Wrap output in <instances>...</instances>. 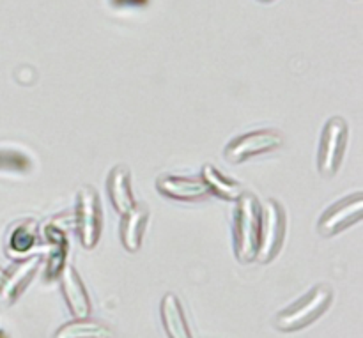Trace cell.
<instances>
[{"label": "cell", "instance_id": "obj_1", "mask_svg": "<svg viewBox=\"0 0 363 338\" xmlns=\"http://www.w3.org/2000/svg\"><path fill=\"white\" fill-rule=\"evenodd\" d=\"M234 254L240 262L255 261L261 232V204L254 193L243 191L236 201L233 220Z\"/></svg>", "mask_w": 363, "mask_h": 338}, {"label": "cell", "instance_id": "obj_2", "mask_svg": "<svg viewBox=\"0 0 363 338\" xmlns=\"http://www.w3.org/2000/svg\"><path fill=\"white\" fill-rule=\"evenodd\" d=\"M332 300V287L326 286V283H319L311 293L305 294L301 300H298L296 303L289 305V307L277 314L275 328L286 333L300 332V329L307 328L312 322L318 321L328 310Z\"/></svg>", "mask_w": 363, "mask_h": 338}, {"label": "cell", "instance_id": "obj_3", "mask_svg": "<svg viewBox=\"0 0 363 338\" xmlns=\"http://www.w3.org/2000/svg\"><path fill=\"white\" fill-rule=\"evenodd\" d=\"M284 234H286V213L275 198H269L264 208H261V232H259L255 259L262 264L272 262L282 248Z\"/></svg>", "mask_w": 363, "mask_h": 338}, {"label": "cell", "instance_id": "obj_4", "mask_svg": "<svg viewBox=\"0 0 363 338\" xmlns=\"http://www.w3.org/2000/svg\"><path fill=\"white\" fill-rule=\"evenodd\" d=\"M74 225L82 247L85 250H92L98 244L101 232V208L98 193L92 186H82L78 190Z\"/></svg>", "mask_w": 363, "mask_h": 338}, {"label": "cell", "instance_id": "obj_5", "mask_svg": "<svg viewBox=\"0 0 363 338\" xmlns=\"http://www.w3.org/2000/svg\"><path fill=\"white\" fill-rule=\"evenodd\" d=\"M347 123L342 117H332L321 133L318 152V170L321 176H333L339 170L347 145Z\"/></svg>", "mask_w": 363, "mask_h": 338}, {"label": "cell", "instance_id": "obj_6", "mask_svg": "<svg viewBox=\"0 0 363 338\" xmlns=\"http://www.w3.org/2000/svg\"><path fill=\"white\" fill-rule=\"evenodd\" d=\"M284 137L277 130H255L233 138L223 149V156L230 163H243L254 156L272 152L282 147Z\"/></svg>", "mask_w": 363, "mask_h": 338}, {"label": "cell", "instance_id": "obj_7", "mask_svg": "<svg viewBox=\"0 0 363 338\" xmlns=\"http://www.w3.org/2000/svg\"><path fill=\"white\" fill-rule=\"evenodd\" d=\"M363 216V198L362 193L351 195L330 205L318 222V232L323 237H332L342 232L347 227L360 222Z\"/></svg>", "mask_w": 363, "mask_h": 338}, {"label": "cell", "instance_id": "obj_8", "mask_svg": "<svg viewBox=\"0 0 363 338\" xmlns=\"http://www.w3.org/2000/svg\"><path fill=\"white\" fill-rule=\"evenodd\" d=\"M60 278V291H62L64 301L67 305V310L73 317H89L92 312L91 300H89L87 289L82 282L80 275L71 264H66L59 275Z\"/></svg>", "mask_w": 363, "mask_h": 338}, {"label": "cell", "instance_id": "obj_9", "mask_svg": "<svg viewBox=\"0 0 363 338\" xmlns=\"http://www.w3.org/2000/svg\"><path fill=\"white\" fill-rule=\"evenodd\" d=\"M39 264H41V255L34 254L18 262L9 273H6L4 282L0 283V301L4 305L14 303L20 298V294L27 289L30 280L34 278Z\"/></svg>", "mask_w": 363, "mask_h": 338}, {"label": "cell", "instance_id": "obj_10", "mask_svg": "<svg viewBox=\"0 0 363 338\" xmlns=\"http://www.w3.org/2000/svg\"><path fill=\"white\" fill-rule=\"evenodd\" d=\"M156 188L163 197L174 198V201H199L209 193L204 181L199 177L170 176L163 174L156 179Z\"/></svg>", "mask_w": 363, "mask_h": 338}, {"label": "cell", "instance_id": "obj_11", "mask_svg": "<svg viewBox=\"0 0 363 338\" xmlns=\"http://www.w3.org/2000/svg\"><path fill=\"white\" fill-rule=\"evenodd\" d=\"M130 177V169L126 165H116L106 177V191H108L110 202L121 216L137 205L133 191H131Z\"/></svg>", "mask_w": 363, "mask_h": 338}, {"label": "cell", "instance_id": "obj_12", "mask_svg": "<svg viewBox=\"0 0 363 338\" xmlns=\"http://www.w3.org/2000/svg\"><path fill=\"white\" fill-rule=\"evenodd\" d=\"M160 315H162L163 332L169 338H194L184 315L183 305L179 298L172 293H167L160 303Z\"/></svg>", "mask_w": 363, "mask_h": 338}, {"label": "cell", "instance_id": "obj_13", "mask_svg": "<svg viewBox=\"0 0 363 338\" xmlns=\"http://www.w3.org/2000/svg\"><path fill=\"white\" fill-rule=\"evenodd\" d=\"M149 220V211L144 205H135L131 211H128L126 215H123L121 220V243L126 248L130 254L138 252L142 244V236H144L145 225H147Z\"/></svg>", "mask_w": 363, "mask_h": 338}, {"label": "cell", "instance_id": "obj_14", "mask_svg": "<svg viewBox=\"0 0 363 338\" xmlns=\"http://www.w3.org/2000/svg\"><path fill=\"white\" fill-rule=\"evenodd\" d=\"M53 338H113L112 329L91 317H74L55 332Z\"/></svg>", "mask_w": 363, "mask_h": 338}, {"label": "cell", "instance_id": "obj_15", "mask_svg": "<svg viewBox=\"0 0 363 338\" xmlns=\"http://www.w3.org/2000/svg\"><path fill=\"white\" fill-rule=\"evenodd\" d=\"M202 181L208 186L209 193H215L216 197L223 198V201H238L240 195L243 193V188L240 183L227 179L216 167L209 165V163L202 167Z\"/></svg>", "mask_w": 363, "mask_h": 338}, {"label": "cell", "instance_id": "obj_16", "mask_svg": "<svg viewBox=\"0 0 363 338\" xmlns=\"http://www.w3.org/2000/svg\"><path fill=\"white\" fill-rule=\"evenodd\" d=\"M46 237L52 243V252H50V261L46 266V278H59L60 271L66 266V254H67V241L66 236L57 227H48L46 229Z\"/></svg>", "mask_w": 363, "mask_h": 338}, {"label": "cell", "instance_id": "obj_17", "mask_svg": "<svg viewBox=\"0 0 363 338\" xmlns=\"http://www.w3.org/2000/svg\"><path fill=\"white\" fill-rule=\"evenodd\" d=\"M32 170L30 156L16 147L0 145V174H28Z\"/></svg>", "mask_w": 363, "mask_h": 338}, {"label": "cell", "instance_id": "obj_18", "mask_svg": "<svg viewBox=\"0 0 363 338\" xmlns=\"http://www.w3.org/2000/svg\"><path fill=\"white\" fill-rule=\"evenodd\" d=\"M35 223L34 222H27L18 225L16 229L11 232L9 237V252L13 254H25L27 250H30V247L34 244L35 241Z\"/></svg>", "mask_w": 363, "mask_h": 338}, {"label": "cell", "instance_id": "obj_19", "mask_svg": "<svg viewBox=\"0 0 363 338\" xmlns=\"http://www.w3.org/2000/svg\"><path fill=\"white\" fill-rule=\"evenodd\" d=\"M112 4L117 7H138L145 6L147 0H112Z\"/></svg>", "mask_w": 363, "mask_h": 338}, {"label": "cell", "instance_id": "obj_20", "mask_svg": "<svg viewBox=\"0 0 363 338\" xmlns=\"http://www.w3.org/2000/svg\"><path fill=\"white\" fill-rule=\"evenodd\" d=\"M4 276H6V271H4V269L0 268V283L4 282Z\"/></svg>", "mask_w": 363, "mask_h": 338}, {"label": "cell", "instance_id": "obj_21", "mask_svg": "<svg viewBox=\"0 0 363 338\" xmlns=\"http://www.w3.org/2000/svg\"><path fill=\"white\" fill-rule=\"evenodd\" d=\"M261 2H272V0H261Z\"/></svg>", "mask_w": 363, "mask_h": 338}]
</instances>
